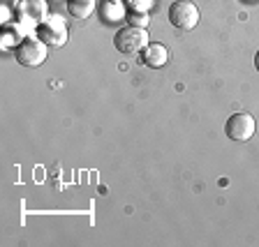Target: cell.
<instances>
[{
    "mask_svg": "<svg viewBox=\"0 0 259 247\" xmlns=\"http://www.w3.org/2000/svg\"><path fill=\"white\" fill-rule=\"evenodd\" d=\"M113 46L118 48L120 54L125 56H132V54H139L148 46V32L139 26H125L116 32L113 37Z\"/></svg>",
    "mask_w": 259,
    "mask_h": 247,
    "instance_id": "obj_1",
    "label": "cell"
},
{
    "mask_svg": "<svg viewBox=\"0 0 259 247\" xmlns=\"http://www.w3.org/2000/svg\"><path fill=\"white\" fill-rule=\"evenodd\" d=\"M14 56L26 67H37V65H42L47 60V44L39 37H26L16 44Z\"/></svg>",
    "mask_w": 259,
    "mask_h": 247,
    "instance_id": "obj_2",
    "label": "cell"
},
{
    "mask_svg": "<svg viewBox=\"0 0 259 247\" xmlns=\"http://www.w3.org/2000/svg\"><path fill=\"white\" fill-rule=\"evenodd\" d=\"M254 129H257V120L250 116L248 111H238V113H232L225 123V134L229 136L232 141H248L252 139Z\"/></svg>",
    "mask_w": 259,
    "mask_h": 247,
    "instance_id": "obj_3",
    "label": "cell"
},
{
    "mask_svg": "<svg viewBox=\"0 0 259 247\" xmlns=\"http://www.w3.org/2000/svg\"><path fill=\"white\" fill-rule=\"evenodd\" d=\"M169 21L178 30H192L199 23V10L192 0H176L169 7Z\"/></svg>",
    "mask_w": 259,
    "mask_h": 247,
    "instance_id": "obj_4",
    "label": "cell"
},
{
    "mask_svg": "<svg viewBox=\"0 0 259 247\" xmlns=\"http://www.w3.org/2000/svg\"><path fill=\"white\" fill-rule=\"evenodd\" d=\"M37 37L47 46H63L67 42V26L60 21V16H49L37 23Z\"/></svg>",
    "mask_w": 259,
    "mask_h": 247,
    "instance_id": "obj_5",
    "label": "cell"
},
{
    "mask_svg": "<svg viewBox=\"0 0 259 247\" xmlns=\"http://www.w3.org/2000/svg\"><path fill=\"white\" fill-rule=\"evenodd\" d=\"M16 10L21 14V19L30 23H42L47 19V0H19Z\"/></svg>",
    "mask_w": 259,
    "mask_h": 247,
    "instance_id": "obj_6",
    "label": "cell"
},
{
    "mask_svg": "<svg viewBox=\"0 0 259 247\" xmlns=\"http://www.w3.org/2000/svg\"><path fill=\"white\" fill-rule=\"evenodd\" d=\"M144 65H148V67H153V70H157V67H164L169 60V51L164 44L160 42H151L148 46L144 48Z\"/></svg>",
    "mask_w": 259,
    "mask_h": 247,
    "instance_id": "obj_7",
    "label": "cell"
},
{
    "mask_svg": "<svg viewBox=\"0 0 259 247\" xmlns=\"http://www.w3.org/2000/svg\"><path fill=\"white\" fill-rule=\"evenodd\" d=\"M67 12L74 19H88L95 12V0H67Z\"/></svg>",
    "mask_w": 259,
    "mask_h": 247,
    "instance_id": "obj_8",
    "label": "cell"
},
{
    "mask_svg": "<svg viewBox=\"0 0 259 247\" xmlns=\"http://www.w3.org/2000/svg\"><path fill=\"white\" fill-rule=\"evenodd\" d=\"M120 16H123V10H120V5L116 3V0H107V3H102V19L104 21H118Z\"/></svg>",
    "mask_w": 259,
    "mask_h": 247,
    "instance_id": "obj_9",
    "label": "cell"
},
{
    "mask_svg": "<svg viewBox=\"0 0 259 247\" xmlns=\"http://www.w3.org/2000/svg\"><path fill=\"white\" fill-rule=\"evenodd\" d=\"M146 14H139V16H130V26H139V28H144L146 26Z\"/></svg>",
    "mask_w": 259,
    "mask_h": 247,
    "instance_id": "obj_10",
    "label": "cell"
},
{
    "mask_svg": "<svg viewBox=\"0 0 259 247\" xmlns=\"http://www.w3.org/2000/svg\"><path fill=\"white\" fill-rule=\"evenodd\" d=\"M254 67H257V72H259V51L254 54Z\"/></svg>",
    "mask_w": 259,
    "mask_h": 247,
    "instance_id": "obj_11",
    "label": "cell"
},
{
    "mask_svg": "<svg viewBox=\"0 0 259 247\" xmlns=\"http://www.w3.org/2000/svg\"><path fill=\"white\" fill-rule=\"evenodd\" d=\"M248 3H254V0H248Z\"/></svg>",
    "mask_w": 259,
    "mask_h": 247,
    "instance_id": "obj_12",
    "label": "cell"
}]
</instances>
